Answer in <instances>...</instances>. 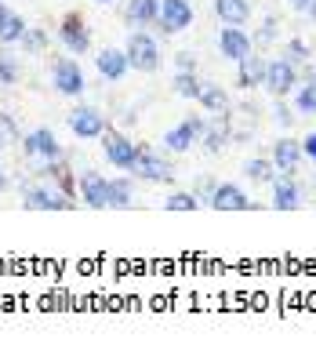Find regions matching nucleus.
I'll list each match as a JSON object with an SVG mask.
<instances>
[{
  "label": "nucleus",
  "instance_id": "nucleus-1",
  "mask_svg": "<svg viewBox=\"0 0 316 356\" xmlns=\"http://www.w3.org/2000/svg\"><path fill=\"white\" fill-rule=\"evenodd\" d=\"M128 62H131V70L138 73H156L160 70V47H156V37H149L146 29H135V33L128 37Z\"/></svg>",
  "mask_w": 316,
  "mask_h": 356
},
{
  "label": "nucleus",
  "instance_id": "nucleus-2",
  "mask_svg": "<svg viewBox=\"0 0 316 356\" xmlns=\"http://www.w3.org/2000/svg\"><path fill=\"white\" fill-rule=\"evenodd\" d=\"M265 91L273 95V99H288V95L298 88V66L288 58V55H280L269 62V70H265Z\"/></svg>",
  "mask_w": 316,
  "mask_h": 356
},
{
  "label": "nucleus",
  "instance_id": "nucleus-3",
  "mask_svg": "<svg viewBox=\"0 0 316 356\" xmlns=\"http://www.w3.org/2000/svg\"><path fill=\"white\" fill-rule=\"evenodd\" d=\"M22 207L26 211H66V207H73V197H66L62 189L29 182V186H22Z\"/></svg>",
  "mask_w": 316,
  "mask_h": 356
},
{
  "label": "nucleus",
  "instance_id": "nucleus-4",
  "mask_svg": "<svg viewBox=\"0 0 316 356\" xmlns=\"http://www.w3.org/2000/svg\"><path fill=\"white\" fill-rule=\"evenodd\" d=\"M51 84H55L58 95L76 99V95H84L88 80H84V70L76 66L73 58H55V62H51Z\"/></svg>",
  "mask_w": 316,
  "mask_h": 356
},
{
  "label": "nucleus",
  "instance_id": "nucleus-5",
  "mask_svg": "<svg viewBox=\"0 0 316 356\" xmlns=\"http://www.w3.org/2000/svg\"><path fill=\"white\" fill-rule=\"evenodd\" d=\"M102 153H106V160H109V164H113L117 171H131L135 160H138V145H135L128 135L109 131V127H106V135H102Z\"/></svg>",
  "mask_w": 316,
  "mask_h": 356
},
{
  "label": "nucleus",
  "instance_id": "nucleus-6",
  "mask_svg": "<svg viewBox=\"0 0 316 356\" xmlns=\"http://www.w3.org/2000/svg\"><path fill=\"white\" fill-rule=\"evenodd\" d=\"M76 197H81L88 207H94V211H106L109 207V178L99 175V171H81L76 175Z\"/></svg>",
  "mask_w": 316,
  "mask_h": 356
},
{
  "label": "nucleus",
  "instance_id": "nucleus-7",
  "mask_svg": "<svg viewBox=\"0 0 316 356\" xmlns=\"http://www.w3.org/2000/svg\"><path fill=\"white\" fill-rule=\"evenodd\" d=\"M164 37H175L182 29L193 26V8H189V0H160V19H156Z\"/></svg>",
  "mask_w": 316,
  "mask_h": 356
},
{
  "label": "nucleus",
  "instance_id": "nucleus-8",
  "mask_svg": "<svg viewBox=\"0 0 316 356\" xmlns=\"http://www.w3.org/2000/svg\"><path fill=\"white\" fill-rule=\"evenodd\" d=\"M203 127H208V120L197 117V113H193V117H185L178 127H171V131L164 135V149H167V153H185L193 142H200Z\"/></svg>",
  "mask_w": 316,
  "mask_h": 356
},
{
  "label": "nucleus",
  "instance_id": "nucleus-9",
  "mask_svg": "<svg viewBox=\"0 0 316 356\" xmlns=\"http://www.w3.org/2000/svg\"><path fill=\"white\" fill-rule=\"evenodd\" d=\"M58 40L69 47L73 55H88L91 51V29H88V22L81 19V15H66L62 19V26H58Z\"/></svg>",
  "mask_w": 316,
  "mask_h": 356
},
{
  "label": "nucleus",
  "instance_id": "nucleus-10",
  "mask_svg": "<svg viewBox=\"0 0 316 356\" xmlns=\"http://www.w3.org/2000/svg\"><path fill=\"white\" fill-rule=\"evenodd\" d=\"M69 131L76 138H102L106 135V120H102V113L94 109V106H76L69 109Z\"/></svg>",
  "mask_w": 316,
  "mask_h": 356
},
{
  "label": "nucleus",
  "instance_id": "nucleus-11",
  "mask_svg": "<svg viewBox=\"0 0 316 356\" xmlns=\"http://www.w3.org/2000/svg\"><path fill=\"white\" fill-rule=\"evenodd\" d=\"M131 175L142 178V182H171V178H175V168H171L164 156H156L149 149H138V160H135Z\"/></svg>",
  "mask_w": 316,
  "mask_h": 356
},
{
  "label": "nucleus",
  "instance_id": "nucleus-12",
  "mask_svg": "<svg viewBox=\"0 0 316 356\" xmlns=\"http://www.w3.org/2000/svg\"><path fill=\"white\" fill-rule=\"evenodd\" d=\"M208 204L215 207V211H255V200H251L240 186H233V182L215 186V193H211Z\"/></svg>",
  "mask_w": 316,
  "mask_h": 356
},
{
  "label": "nucleus",
  "instance_id": "nucleus-13",
  "mask_svg": "<svg viewBox=\"0 0 316 356\" xmlns=\"http://www.w3.org/2000/svg\"><path fill=\"white\" fill-rule=\"evenodd\" d=\"M218 51L229 62H240L244 55L255 51V40H251L240 26H222V33H218Z\"/></svg>",
  "mask_w": 316,
  "mask_h": 356
},
{
  "label": "nucleus",
  "instance_id": "nucleus-14",
  "mask_svg": "<svg viewBox=\"0 0 316 356\" xmlns=\"http://www.w3.org/2000/svg\"><path fill=\"white\" fill-rule=\"evenodd\" d=\"M22 153H26V156H40V160H62V145H58L55 131L37 127V131H29V135L22 138Z\"/></svg>",
  "mask_w": 316,
  "mask_h": 356
},
{
  "label": "nucleus",
  "instance_id": "nucleus-15",
  "mask_svg": "<svg viewBox=\"0 0 316 356\" xmlns=\"http://www.w3.org/2000/svg\"><path fill=\"white\" fill-rule=\"evenodd\" d=\"M197 102L211 113V117H233V102H229V91L215 80H200V95Z\"/></svg>",
  "mask_w": 316,
  "mask_h": 356
},
{
  "label": "nucleus",
  "instance_id": "nucleus-16",
  "mask_svg": "<svg viewBox=\"0 0 316 356\" xmlns=\"http://www.w3.org/2000/svg\"><path fill=\"white\" fill-rule=\"evenodd\" d=\"M265 70H269V62H265V55H244L240 62H236V84H240L244 91H255L258 84H265Z\"/></svg>",
  "mask_w": 316,
  "mask_h": 356
},
{
  "label": "nucleus",
  "instance_id": "nucleus-17",
  "mask_svg": "<svg viewBox=\"0 0 316 356\" xmlns=\"http://www.w3.org/2000/svg\"><path fill=\"white\" fill-rule=\"evenodd\" d=\"M94 66H99L102 80L117 84V80L131 70V62H128V51H120V47H102V51L94 55Z\"/></svg>",
  "mask_w": 316,
  "mask_h": 356
},
{
  "label": "nucleus",
  "instance_id": "nucleus-18",
  "mask_svg": "<svg viewBox=\"0 0 316 356\" xmlns=\"http://www.w3.org/2000/svg\"><path fill=\"white\" fill-rule=\"evenodd\" d=\"M302 142H294V138H280L276 145H273V168L280 171V175H294L298 171V164H302Z\"/></svg>",
  "mask_w": 316,
  "mask_h": 356
},
{
  "label": "nucleus",
  "instance_id": "nucleus-19",
  "mask_svg": "<svg viewBox=\"0 0 316 356\" xmlns=\"http://www.w3.org/2000/svg\"><path fill=\"white\" fill-rule=\"evenodd\" d=\"M273 207L276 211H294V207H302V189L294 186L291 175L273 178Z\"/></svg>",
  "mask_w": 316,
  "mask_h": 356
},
{
  "label": "nucleus",
  "instance_id": "nucleus-20",
  "mask_svg": "<svg viewBox=\"0 0 316 356\" xmlns=\"http://www.w3.org/2000/svg\"><path fill=\"white\" fill-rule=\"evenodd\" d=\"M203 149L208 153H222L226 145L233 142V124H229V117H215V124L208 120V127H203Z\"/></svg>",
  "mask_w": 316,
  "mask_h": 356
},
{
  "label": "nucleus",
  "instance_id": "nucleus-21",
  "mask_svg": "<svg viewBox=\"0 0 316 356\" xmlns=\"http://www.w3.org/2000/svg\"><path fill=\"white\" fill-rule=\"evenodd\" d=\"M160 19V0H128V8H124V22L128 26H149Z\"/></svg>",
  "mask_w": 316,
  "mask_h": 356
},
{
  "label": "nucleus",
  "instance_id": "nucleus-22",
  "mask_svg": "<svg viewBox=\"0 0 316 356\" xmlns=\"http://www.w3.org/2000/svg\"><path fill=\"white\" fill-rule=\"evenodd\" d=\"M26 29H29V26H26L22 15L11 11L4 0H0V44H19Z\"/></svg>",
  "mask_w": 316,
  "mask_h": 356
},
{
  "label": "nucleus",
  "instance_id": "nucleus-23",
  "mask_svg": "<svg viewBox=\"0 0 316 356\" xmlns=\"http://www.w3.org/2000/svg\"><path fill=\"white\" fill-rule=\"evenodd\" d=\"M215 15L222 26H244L251 19V4L247 0H215Z\"/></svg>",
  "mask_w": 316,
  "mask_h": 356
},
{
  "label": "nucleus",
  "instance_id": "nucleus-24",
  "mask_svg": "<svg viewBox=\"0 0 316 356\" xmlns=\"http://www.w3.org/2000/svg\"><path fill=\"white\" fill-rule=\"evenodd\" d=\"M244 175L251 178V182H258V186H265V182H273V178H276V168H273V160L251 156V160H244Z\"/></svg>",
  "mask_w": 316,
  "mask_h": 356
},
{
  "label": "nucleus",
  "instance_id": "nucleus-25",
  "mask_svg": "<svg viewBox=\"0 0 316 356\" xmlns=\"http://www.w3.org/2000/svg\"><path fill=\"white\" fill-rule=\"evenodd\" d=\"M171 88H175V95H182V99H197L200 95V76L193 70H178L175 76H171Z\"/></svg>",
  "mask_w": 316,
  "mask_h": 356
},
{
  "label": "nucleus",
  "instance_id": "nucleus-26",
  "mask_svg": "<svg viewBox=\"0 0 316 356\" xmlns=\"http://www.w3.org/2000/svg\"><path fill=\"white\" fill-rule=\"evenodd\" d=\"M131 200H135L131 178H113L109 182V207H131Z\"/></svg>",
  "mask_w": 316,
  "mask_h": 356
},
{
  "label": "nucleus",
  "instance_id": "nucleus-27",
  "mask_svg": "<svg viewBox=\"0 0 316 356\" xmlns=\"http://www.w3.org/2000/svg\"><path fill=\"white\" fill-rule=\"evenodd\" d=\"M294 106H298V113H302V117H316V76H309L306 84L298 88Z\"/></svg>",
  "mask_w": 316,
  "mask_h": 356
},
{
  "label": "nucleus",
  "instance_id": "nucleus-28",
  "mask_svg": "<svg viewBox=\"0 0 316 356\" xmlns=\"http://www.w3.org/2000/svg\"><path fill=\"white\" fill-rule=\"evenodd\" d=\"M15 84H19V58L4 47L0 51V88H15Z\"/></svg>",
  "mask_w": 316,
  "mask_h": 356
},
{
  "label": "nucleus",
  "instance_id": "nucleus-29",
  "mask_svg": "<svg viewBox=\"0 0 316 356\" xmlns=\"http://www.w3.org/2000/svg\"><path fill=\"white\" fill-rule=\"evenodd\" d=\"M22 51L26 55H44V47H47V33H44V29H37V26H29L26 29V33H22Z\"/></svg>",
  "mask_w": 316,
  "mask_h": 356
},
{
  "label": "nucleus",
  "instance_id": "nucleus-30",
  "mask_svg": "<svg viewBox=\"0 0 316 356\" xmlns=\"http://www.w3.org/2000/svg\"><path fill=\"white\" fill-rule=\"evenodd\" d=\"M167 211H197L200 207V197L197 193H171V197L164 200Z\"/></svg>",
  "mask_w": 316,
  "mask_h": 356
},
{
  "label": "nucleus",
  "instance_id": "nucleus-31",
  "mask_svg": "<svg viewBox=\"0 0 316 356\" xmlns=\"http://www.w3.org/2000/svg\"><path fill=\"white\" fill-rule=\"evenodd\" d=\"M288 58L294 62V66H309V58H313L309 44H306L302 37H291V40H288Z\"/></svg>",
  "mask_w": 316,
  "mask_h": 356
},
{
  "label": "nucleus",
  "instance_id": "nucleus-32",
  "mask_svg": "<svg viewBox=\"0 0 316 356\" xmlns=\"http://www.w3.org/2000/svg\"><path fill=\"white\" fill-rule=\"evenodd\" d=\"M0 142H22L19 127H15V120L8 117V113H0Z\"/></svg>",
  "mask_w": 316,
  "mask_h": 356
},
{
  "label": "nucleus",
  "instance_id": "nucleus-33",
  "mask_svg": "<svg viewBox=\"0 0 316 356\" xmlns=\"http://www.w3.org/2000/svg\"><path fill=\"white\" fill-rule=\"evenodd\" d=\"M251 40H255L258 47H265L269 40H276V19H265V22H262V29H258V33L251 37Z\"/></svg>",
  "mask_w": 316,
  "mask_h": 356
},
{
  "label": "nucleus",
  "instance_id": "nucleus-34",
  "mask_svg": "<svg viewBox=\"0 0 316 356\" xmlns=\"http://www.w3.org/2000/svg\"><path fill=\"white\" fill-rule=\"evenodd\" d=\"M193 193H197L200 200H211V193H215V182H211L208 175H197V182H193Z\"/></svg>",
  "mask_w": 316,
  "mask_h": 356
},
{
  "label": "nucleus",
  "instance_id": "nucleus-35",
  "mask_svg": "<svg viewBox=\"0 0 316 356\" xmlns=\"http://www.w3.org/2000/svg\"><path fill=\"white\" fill-rule=\"evenodd\" d=\"M273 113H276L273 120H276L280 127H291V120H294V117H291V113H288V106H283V102H276V109H273Z\"/></svg>",
  "mask_w": 316,
  "mask_h": 356
},
{
  "label": "nucleus",
  "instance_id": "nucleus-36",
  "mask_svg": "<svg viewBox=\"0 0 316 356\" xmlns=\"http://www.w3.org/2000/svg\"><path fill=\"white\" fill-rule=\"evenodd\" d=\"M302 153H306V156H309V160H313V168H316V131H313V135H306V138H302Z\"/></svg>",
  "mask_w": 316,
  "mask_h": 356
},
{
  "label": "nucleus",
  "instance_id": "nucleus-37",
  "mask_svg": "<svg viewBox=\"0 0 316 356\" xmlns=\"http://www.w3.org/2000/svg\"><path fill=\"white\" fill-rule=\"evenodd\" d=\"M178 70H193V73H197V58H193V51H182V55H178Z\"/></svg>",
  "mask_w": 316,
  "mask_h": 356
},
{
  "label": "nucleus",
  "instance_id": "nucleus-38",
  "mask_svg": "<svg viewBox=\"0 0 316 356\" xmlns=\"http://www.w3.org/2000/svg\"><path fill=\"white\" fill-rule=\"evenodd\" d=\"M288 4H291L294 11H309V4H313V0H288Z\"/></svg>",
  "mask_w": 316,
  "mask_h": 356
},
{
  "label": "nucleus",
  "instance_id": "nucleus-39",
  "mask_svg": "<svg viewBox=\"0 0 316 356\" xmlns=\"http://www.w3.org/2000/svg\"><path fill=\"white\" fill-rule=\"evenodd\" d=\"M309 15H313V22H316V0H313V4H309Z\"/></svg>",
  "mask_w": 316,
  "mask_h": 356
},
{
  "label": "nucleus",
  "instance_id": "nucleus-40",
  "mask_svg": "<svg viewBox=\"0 0 316 356\" xmlns=\"http://www.w3.org/2000/svg\"><path fill=\"white\" fill-rule=\"evenodd\" d=\"M8 186V178H4V171H0V189H4Z\"/></svg>",
  "mask_w": 316,
  "mask_h": 356
},
{
  "label": "nucleus",
  "instance_id": "nucleus-41",
  "mask_svg": "<svg viewBox=\"0 0 316 356\" xmlns=\"http://www.w3.org/2000/svg\"><path fill=\"white\" fill-rule=\"evenodd\" d=\"M94 4H117V0H94Z\"/></svg>",
  "mask_w": 316,
  "mask_h": 356
},
{
  "label": "nucleus",
  "instance_id": "nucleus-42",
  "mask_svg": "<svg viewBox=\"0 0 316 356\" xmlns=\"http://www.w3.org/2000/svg\"><path fill=\"white\" fill-rule=\"evenodd\" d=\"M0 145H4V142H0Z\"/></svg>",
  "mask_w": 316,
  "mask_h": 356
}]
</instances>
